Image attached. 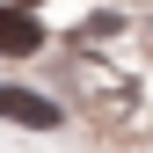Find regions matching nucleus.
Listing matches in <instances>:
<instances>
[{
	"label": "nucleus",
	"instance_id": "f03ea898",
	"mask_svg": "<svg viewBox=\"0 0 153 153\" xmlns=\"http://www.w3.org/2000/svg\"><path fill=\"white\" fill-rule=\"evenodd\" d=\"M36 44H44V22L22 15V7H0V51H7V59H29Z\"/></svg>",
	"mask_w": 153,
	"mask_h": 153
},
{
	"label": "nucleus",
	"instance_id": "f257e3e1",
	"mask_svg": "<svg viewBox=\"0 0 153 153\" xmlns=\"http://www.w3.org/2000/svg\"><path fill=\"white\" fill-rule=\"evenodd\" d=\"M0 117L29 124V131H59V102H44V95H29V88H0Z\"/></svg>",
	"mask_w": 153,
	"mask_h": 153
}]
</instances>
